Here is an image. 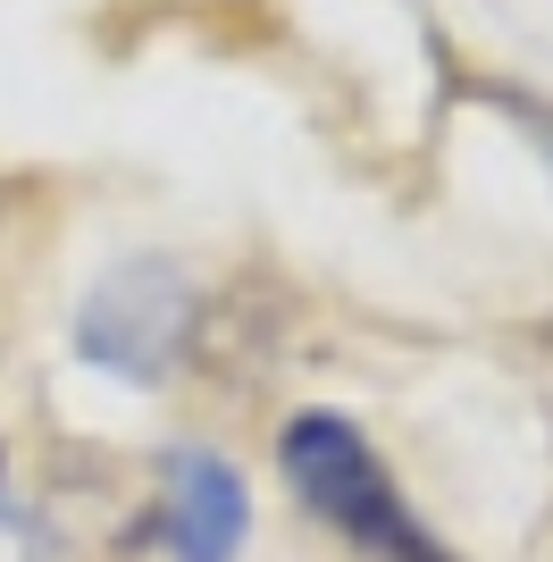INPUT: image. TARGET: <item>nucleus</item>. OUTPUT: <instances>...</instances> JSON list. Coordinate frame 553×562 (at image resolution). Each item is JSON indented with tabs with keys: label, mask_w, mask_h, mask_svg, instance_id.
<instances>
[{
	"label": "nucleus",
	"mask_w": 553,
	"mask_h": 562,
	"mask_svg": "<svg viewBox=\"0 0 553 562\" xmlns=\"http://www.w3.org/2000/svg\"><path fill=\"white\" fill-rule=\"evenodd\" d=\"M394 562H461V554H453V546H437V538H419L411 554H394Z\"/></svg>",
	"instance_id": "39448f33"
},
{
	"label": "nucleus",
	"mask_w": 553,
	"mask_h": 562,
	"mask_svg": "<svg viewBox=\"0 0 553 562\" xmlns=\"http://www.w3.org/2000/svg\"><path fill=\"white\" fill-rule=\"evenodd\" d=\"M0 562H50V529L9 470H0Z\"/></svg>",
	"instance_id": "20e7f679"
},
{
	"label": "nucleus",
	"mask_w": 553,
	"mask_h": 562,
	"mask_svg": "<svg viewBox=\"0 0 553 562\" xmlns=\"http://www.w3.org/2000/svg\"><path fill=\"white\" fill-rule=\"evenodd\" d=\"M193 278H184L177 260H117L110 278L84 294L76 311V361L117 386H168L184 370V352H193Z\"/></svg>",
	"instance_id": "f03ea898"
},
{
	"label": "nucleus",
	"mask_w": 553,
	"mask_h": 562,
	"mask_svg": "<svg viewBox=\"0 0 553 562\" xmlns=\"http://www.w3.org/2000/svg\"><path fill=\"white\" fill-rule=\"evenodd\" d=\"M276 462H285V487H294L345 546H361L369 562H394V554H411V546L428 538V520L394 495L377 446H369L345 412H294Z\"/></svg>",
	"instance_id": "f257e3e1"
},
{
	"label": "nucleus",
	"mask_w": 553,
	"mask_h": 562,
	"mask_svg": "<svg viewBox=\"0 0 553 562\" xmlns=\"http://www.w3.org/2000/svg\"><path fill=\"white\" fill-rule=\"evenodd\" d=\"M151 538L168 546V562H244V546H252V487H244V470L218 446H168Z\"/></svg>",
	"instance_id": "7ed1b4c3"
}]
</instances>
